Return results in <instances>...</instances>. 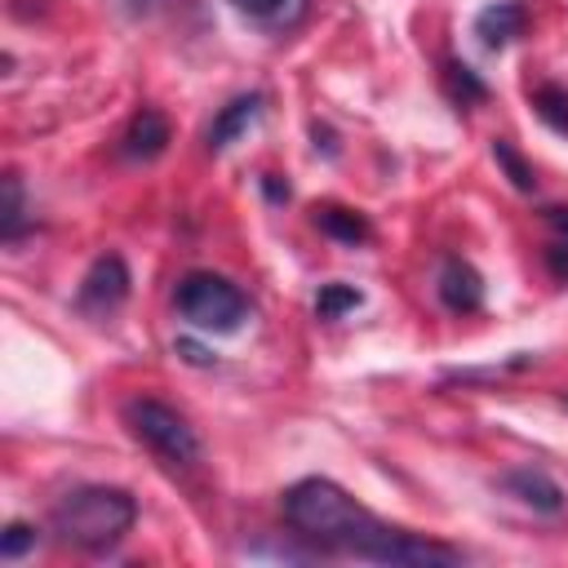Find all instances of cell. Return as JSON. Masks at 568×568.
<instances>
[{
    "instance_id": "cell-1",
    "label": "cell",
    "mask_w": 568,
    "mask_h": 568,
    "mask_svg": "<svg viewBox=\"0 0 568 568\" xmlns=\"http://www.w3.org/2000/svg\"><path fill=\"white\" fill-rule=\"evenodd\" d=\"M280 515L293 528V537L333 550V555H355L368 564H395V568H457L466 555L457 546L417 537L408 528H390L377 515H368L342 484L324 475H306L284 488Z\"/></svg>"
},
{
    "instance_id": "cell-2",
    "label": "cell",
    "mask_w": 568,
    "mask_h": 568,
    "mask_svg": "<svg viewBox=\"0 0 568 568\" xmlns=\"http://www.w3.org/2000/svg\"><path fill=\"white\" fill-rule=\"evenodd\" d=\"M49 524L62 546H75L84 555H106L138 524V497L115 484H80L53 501Z\"/></svg>"
},
{
    "instance_id": "cell-3",
    "label": "cell",
    "mask_w": 568,
    "mask_h": 568,
    "mask_svg": "<svg viewBox=\"0 0 568 568\" xmlns=\"http://www.w3.org/2000/svg\"><path fill=\"white\" fill-rule=\"evenodd\" d=\"M173 302H178V315H182L191 328L217 333V337L240 333L244 320H248V297H244V288L231 284V280L217 275V271H186V275L178 280Z\"/></svg>"
},
{
    "instance_id": "cell-4",
    "label": "cell",
    "mask_w": 568,
    "mask_h": 568,
    "mask_svg": "<svg viewBox=\"0 0 568 568\" xmlns=\"http://www.w3.org/2000/svg\"><path fill=\"white\" fill-rule=\"evenodd\" d=\"M124 422L129 430L173 470H191L200 466V435L195 426L164 399H151V395H138L124 404Z\"/></svg>"
},
{
    "instance_id": "cell-5",
    "label": "cell",
    "mask_w": 568,
    "mask_h": 568,
    "mask_svg": "<svg viewBox=\"0 0 568 568\" xmlns=\"http://www.w3.org/2000/svg\"><path fill=\"white\" fill-rule=\"evenodd\" d=\"M129 284H133V280H129L124 257H120V253H102V257H93V266L84 271L80 288H75V311L102 320V315H111V311L124 306Z\"/></svg>"
},
{
    "instance_id": "cell-6",
    "label": "cell",
    "mask_w": 568,
    "mask_h": 568,
    "mask_svg": "<svg viewBox=\"0 0 568 568\" xmlns=\"http://www.w3.org/2000/svg\"><path fill=\"white\" fill-rule=\"evenodd\" d=\"M169 142H173V129H169L164 111L142 106V111H133V120L120 133V155L129 164H151V160H160L169 151Z\"/></svg>"
},
{
    "instance_id": "cell-7",
    "label": "cell",
    "mask_w": 568,
    "mask_h": 568,
    "mask_svg": "<svg viewBox=\"0 0 568 568\" xmlns=\"http://www.w3.org/2000/svg\"><path fill=\"white\" fill-rule=\"evenodd\" d=\"M439 302L453 315H475L484 306V275L466 262V257H444L439 262V280H435Z\"/></svg>"
},
{
    "instance_id": "cell-8",
    "label": "cell",
    "mask_w": 568,
    "mask_h": 568,
    "mask_svg": "<svg viewBox=\"0 0 568 568\" xmlns=\"http://www.w3.org/2000/svg\"><path fill=\"white\" fill-rule=\"evenodd\" d=\"M497 484H501L515 501H524L528 510H537V515H559V510H564V488H559L541 466H510Z\"/></svg>"
},
{
    "instance_id": "cell-9",
    "label": "cell",
    "mask_w": 568,
    "mask_h": 568,
    "mask_svg": "<svg viewBox=\"0 0 568 568\" xmlns=\"http://www.w3.org/2000/svg\"><path fill=\"white\" fill-rule=\"evenodd\" d=\"M257 115H262V93H235V98L213 115V124H209V133H204L209 155H222Z\"/></svg>"
},
{
    "instance_id": "cell-10",
    "label": "cell",
    "mask_w": 568,
    "mask_h": 568,
    "mask_svg": "<svg viewBox=\"0 0 568 568\" xmlns=\"http://www.w3.org/2000/svg\"><path fill=\"white\" fill-rule=\"evenodd\" d=\"M524 31V9L515 4V0H493V4H484L479 13H475V36H479V44L484 49H506L515 36Z\"/></svg>"
},
{
    "instance_id": "cell-11",
    "label": "cell",
    "mask_w": 568,
    "mask_h": 568,
    "mask_svg": "<svg viewBox=\"0 0 568 568\" xmlns=\"http://www.w3.org/2000/svg\"><path fill=\"white\" fill-rule=\"evenodd\" d=\"M31 217H27V191H22V178L18 173H4L0 182V240L4 244H18L27 235Z\"/></svg>"
},
{
    "instance_id": "cell-12",
    "label": "cell",
    "mask_w": 568,
    "mask_h": 568,
    "mask_svg": "<svg viewBox=\"0 0 568 568\" xmlns=\"http://www.w3.org/2000/svg\"><path fill=\"white\" fill-rule=\"evenodd\" d=\"M315 226H320L328 240H337V244H364V240L373 235L368 217L355 213V209H342V204H324V209H315Z\"/></svg>"
},
{
    "instance_id": "cell-13",
    "label": "cell",
    "mask_w": 568,
    "mask_h": 568,
    "mask_svg": "<svg viewBox=\"0 0 568 568\" xmlns=\"http://www.w3.org/2000/svg\"><path fill=\"white\" fill-rule=\"evenodd\" d=\"M439 75H444V93H448L457 106H475V102L488 98V84L479 80V71L466 67V62H457V58H448Z\"/></svg>"
},
{
    "instance_id": "cell-14",
    "label": "cell",
    "mask_w": 568,
    "mask_h": 568,
    "mask_svg": "<svg viewBox=\"0 0 568 568\" xmlns=\"http://www.w3.org/2000/svg\"><path fill=\"white\" fill-rule=\"evenodd\" d=\"M532 111H537V120L546 129L568 138V89L564 84H537L532 89Z\"/></svg>"
},
{
    "instance_id": "cell-15",
    "label": "cell",
    "mask_w": 568,
    "mask_h": 568,
    "mask_svg": "<svg viewBox=\"0 0 568 568\" xmlns=\"http://www.w3.org/2000/svg\"><path fill=\"white\" fill-rule=\"evenodd\" d=\"M359 302H364V293H359L355 284L333 280V284H324V288L315 293V315H320V320H342V315L355 311Z\"/></svg>"
},
{
    "instance_id": "cell-16",
    "label": "cell",
    "mask_w": 568,
    "mask_h": 568,
    "mask_svg": "<svg viewBox=\"0 0 568 568\" xmlns=\"http://www.w3.org/2000/svg\"><path fill=\"white\" fill-rule=\"evenodd\" d=\"M493 160L501 164V173L510 178V186H515L519 195H528V191L537 186V178H532V169L524 164V155H519V151H515V146H510L506 138H493Z\"/></svg>"
},
{
    "instance_id": "cell-17",
    "label": "cell",
    "mask_w": 568,
    "mask_h": 568,
    "mask_svg": "<svg viewBox=\"0 0 568 568\" xmlns=\"http://www.w3.org/2000/svg\"><path fill=\"white\" fill-rule=\"evenodd\" d=\"M31 546H36V528H31V524H22V519H13V524L0 532V559H4V564L22 559Z\"/></svg>"
},
{
    "instance_id": "cell-18",
    "label": "cell",
    "mask_w": 568,
    "mask_h": 568,
    "mask_svg": "<svg viewBox=\"0 0 568 568\" xmlns=\"http://www.w3.org/2000/svg\"><path fill=\"white\" fill-rule=\"evenodd\" d=\"M231 4L257 22H284L288 9H297V0H231Z\"/></svg>"
},
{
    "instance_id": "cell-19",
    "label": "cell",
    "mask_w": 568,
    "mask_h": 568,
    "mask_svg": "<svg viewBox=\"0 0 568 568\" xmlns=\"http://www.w3.org/2000/svg\"><path fill=\"white\" fill-rule=\"evenodd\" d=\"M546 266H550V275H555V280H564V284H568V244H564V240H555V244L546 248Z\"/></svg>"
},
{
    "instance_id": "cell-20",
    "label": "cell",
    "mask_w": 568,
    "mask_h": 568,
    "mask_svg": "<svg viewBox=\"0 0 568 568\" xmlns=\"http://www.w3.org/2000/svg\"><path fill=\"white\" fill-rule=\"evenodd\" d=\"M541 217H546V226L555 231V240L568 244V204H550V209H541Z\"/></svg>"
},
{
    "instance_id": "cell-21",
    "label": "cell",
    "mask_w": 568,
    "mask_h": 568,
    "mask_svg": "<svg viewBox=\"0 0 568 568\" xmlns=\"http://www.w3.org/2000/svg\"><path fill=\"white\" fill-rule=\"evenodd\" d=\"M178 355H182L186 364H195V368H209V364H213V355H209L204 346H195L191 337H178Z\"/></svg>"
},
{
    "instance_id": "cell-22",
    "label": "cell",
    "mask_w": 568,
    "mask_h": 568,
    "mask_svg": "<svg viewBox=\"0 0 568 568\" xmlns=\"http://www.w3.org/2000/svg\"><path fill=\"white\" fill-rule=\"evenodd\" d=\"M262 191H266L275 204H280V200H288V186H280V178H275V173H266V178H262Z\"/></svg>"
},
{
    "instance_id": "cell-23",
    "label": "cell",
    "mask_w": 568,
    "mask_h": 568,
    "mask_svg": "<svg viewBox=\"0 0 568 568\" xmlns=\"http://www.w3.org/2000/svg\"><path fill=\"white\" fill-rule=\"evenodd\" d=\"M129 4V13H142V9H151V4H160V0H124Z\"/></svg>"
},
{
    "instance_id": "cell-24",
    "label": "cell",
    "mask_w": 568,
    "mask_h": 568,
    "mask_svg": "<svg viewBox=\"0 0 568 568\" xmlns=\"http://www.w3.org/2000/svg\"><path fill=\"white\" fill-rule=\"evenodd\" d=\"M564 408H568V395H564Z\"/></svg>"
}]
</instances>
